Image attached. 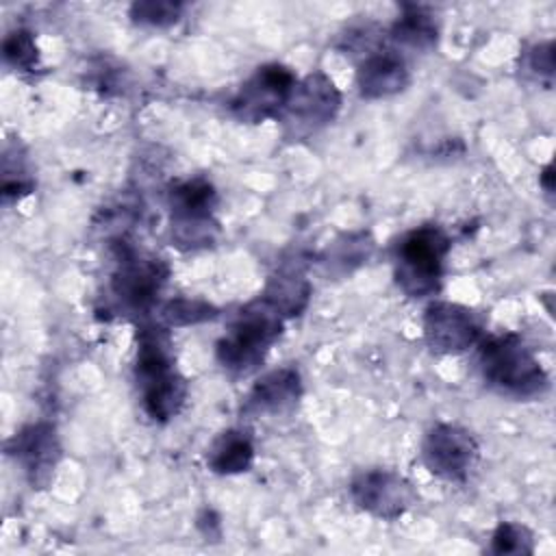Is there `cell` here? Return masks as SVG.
<instances>
[{"instance_id": "1", "label": "cell", "mask_w": 556, "mask_h": 556, "mask_svg": "<svg viewBox=\"0 0 556 556\" xmlns=\"http://www.w3.org/2000/svg\"><path fill=\"white\" fill-rule=\"evenodd\" d=\"M135 378L141 389V406L150 419L163 424L182 410L187 400V380L176 369V356L167 326H141Z\"/></svg>"}, {"instance_id": "2", "label": "cell", "mask_w": 556, "mask_h": 556, "mask_svg": "<svg viewBox=\"0 0 556 556\" xmlns=\"http://www.w3.org/2000/svg\"><path fill=\"white\" fill-rule=\"evenodd\" d=\"M478 348L482 376L497 393L513 400H534L547 391L549 378L519 334H489L480 339Z\"/></svg>"}, {"instance_id": "3", "label": "cell", "mask_w": 556, "mask_h": 556, "mask_svg": "<svg viewBox=\"0 0 556 556\" xmlns=\"http://www.w3.org/2000/svg\"><path fill=\"white\" fill-rule=\"evenodd\" d=\"M282 326L285 317L261 295L248 302L217 341L215 354L219 365L232 376L252 374L282 334Z\"/></svg>"}, {"instance_id": "4", "label": "cell", "mask_w": 556, "mask_h": 556, "mask_svg": "<svg viewBox=\"0 0 556 556\" xmlns=\"http://www.w3.org/2000/svg\"><path fill=\"white\" fill-rule=\"evenodd\" d=\"M452 239L439 224H424L395 243V282L408 298H428L441 289Z\"/></svg>"}, {"instance_id": "5", "label": "cell", "mask_w": 556, "mask_h": 556, "mask_svg": "<svg viewBox=\"0 0 556 556\" xmlns=\"http://www.w3.org/2000/svg\"><path fill=\"white\" fill-rule=\"evenodd\" d=\"M217 191L206 178H191L169 191V237L178 250H202L215 243Z\"/></svg>"}, {"instance_id": "6", "label": "cell", "mask_w": 556, "mask_h": 556, "mask_svg": "<svg viewBox=\"0 0 556 556\" xmlns=\"http://www.w3.org/2000/svg\"><path fill=\"white\" fill-rule=\"evenodd\" d=\"M298 78L282 63H265L237 89L230 100V113L245 124H261L280 117Z\"/></svg>"}, {"instance_id": "7", "label": "cell", "mask_w": 556, "mask_h": 556, "mask_svg": "<svg viewBox=\"0 0 556 556\" xmlns=\"http://www.w3.org/2000/svg\"><path fill=\"white\" fill-rule=\"evenodd\" d=\"M341 109V91L324 72H313L295 83L280 119L293 137H306L330 124Z\"/></svg>"}, {"instance_id": "8", "label": "cell", "mask_w": 556, "mask_h": 556, "mask_svg": "<svg viewBox=\"0 0 556 556\" xmlns=\"http://www.w3.org/2000/svg\"><path fill=\"white\" fill-rule=\"evenodd\" d=\"M480 456L476 437L456 424L432 426L421 443V460L430 473L445 482H465Z\"/></svg>"}, {"instance_id": "9", "label": "cell", "mask_w": 556, "mask_h": 556, "mask_svg": "<svg viewBox=\"0 0 556 556\" xmlns=\"http://www.w3.org/2000/svg\"><path fill=\"white\" fill-rule=\"evenodd\" d=\"M478 313L458 302H432L424 313V339L437 354H463L482 339Z\"/></svg>"}, {"instance_id": "10", "label": "cell", "mask_w": 556, "mask_h": 556, "mask_svg": "<svg viewBox=\"0 0 556 556\" xmlns=\"http://www.w3.org/2000/svg\"><path fill=\"white\" fill-rule=\"evenodd\" d=\"M352 502L384 521H393L410 510L417 502L413 484L391 469H367L350 482Z\"/></svg>"}, {"instance_id": "11", "label": "cell", "mask_w": 556, "mask_h": 556, "mask_svg": "<svg viewBox=\"0 0 556 556\" xmlns=\"http://www.w3.org/2000/svg\"><path fill=\"white\" fill-rule=\"evenodd\" d=\"M7 454L22 467L33 489H46L61 463L63 447L56 428L48 421H37L24 426L7 441Z\"/></svg>"}, {"instance_id": "12", "label": "cell", "mask_w": 556, "mask_h": 556, "mask_svg": "<svg viewBox=\"0 0 556 556\" xmlns=\"http://www.w3.org/2000/svg\"><path fill=\"white\" fill-rule=\"evenodd\" d=\"M167 276L169 267L161 258L124 254L111 278V295L122 311L141 315L152 308Z\"/></svg>"}, {"instance_id": "13", "label": "cell", "mask_w": 556, "mask_h": 556, "mask_svg": "<svg viewBox=\"0 0 556 556\" xmlns=\"http://www.w3.org/2000/svg\"><path fill=\"white\" fill-rule=\"evenodd\" d=\"M410 83L406 61L393 50H374L363 56L356 70V87L363 98L378 100L404 91Z\"/></svg>"}, {"instance_id": "14", "label": "cell", "mask_w": 556, "mask_h": 556, "mask_svg": "<svg viewBox=\"0 0 556 556\" xmlns=\"http://www.w3.org/2000/svg\"><path fill=\"white\" fill-rule=\"evenodd\" d=\"M302 397V378L295 367H278L261 376L250 389L243 413L282 415L295 408Z\"/></svg>"}, {"instance_id": "15", "label": "cell", "mask_w": 556, "mask_h": 556, "mask_svg": "<svg viewBox=\"0 0 556 556\" xmlns=\"http://www.w3.org/2000/svg\"><path fill=\"white\" fill-rule=\"evenodd\" d=\"M254 463V443L250 432L241 428H228L217 434L206 450V465L217 476L243 473Z\"/></svg>"}, {"instance_id": "16", "label": "cell", "mask_w": 556, "mask_h": 556, "mask_svg": "<svg viewBox=\"0 0 556 556\" xmlns=\"http://www.w3.org/2000/svg\"><path fill=\"white\" fill-rule=\"evenodd\" d=\"M261 298L285 319L298 317L311 300V282L298 267H285L269 278Z\"/></svg>"}, {"instance_id": "17", "label": "cell", "mask_w": 556, "mask_h": 556, "mask_svg": "<svg viewBox=\"0 0 556 556\" xmlns=\"http://www.w3.org/2000/svg\"><path fill=\"white\" fill-rule=\"evenodd\" d=\"M391 39L413 50H430L437 46L439 26L434 17L415 4H406L402 15L391 26Z\"/></svg>"}, {"instance_id": "18", "label": "cell", "mask_w": 556, "mask_h": 556, "mask_svg": "<svg viewBox=\"0 0 556 556\" xmlns=\"http://www.w3.org/2000/svg\"><path fill=\"white\" fill-rule=\"evenodd\" d=\"M4 61L20 72H37L39 67V48L35 35L26 28L11 30L2 41Z\"/></svg>"}, {"instance_id": "19", "label": "cell", "mask_w": 556, "mask_h": 556, "mask_svg": "<svg viewBox=\"0 0 556 556\" xmlns=\"http://www.w3.org/2000/svg\"><path fill=\"white\" fill-rule=\"evenodd\" d=\"M491 552L493 554H532L534 552V534L528 526L517 521H502L491 534Z\"/></svg>"}, {"instance_id": "20", "label": "cell", "mask_w": 556, "mask_h": 556, "mask_svg": "<svg viewBox=\"0 0 556 556\" xmlns=\"http://www.w3.org/2000/svg\"><path fill=\"white\" fill-rule=\"evenodd\" d=\"M182 4L180 2H169V0H146V2H135L130 7V17L135 24L143 26H172L180 20Z\"/></svg>"}, {"instance_id": "21", "label": "cell", "mask_w": 556, "mask_h": 556, "mask_svg": "<svg viewBox=\"0 0 556 556\" xmlns=\"http://www.w3.org/2000/svg\"><path fill=\"white\" fill-rule=\"evenodd\" d=\"M217 313L211 304L198 300H172L165 304L161 317L165 326H189L213 319Z\"/></svg>"}, {"instance_id": "22", "label": "cell", "mask_w": 556, "mask_h": 556, "mask_svg": "<svg viewBox=\"0 0 556 556\" xmlns=\"http://www.w3.org/2000/svg\"><path fill=\"white\" fill-rule=\"evenodd\" d=\"M530 67L543 76L554 74V43L545 41L532 48L530 52Z\"/></svg>"}, {"instance_id": "23", "label": "cell", "mask_w": 556, "mask_h": 556, "mask_svg": "<svg viewBox=\"0 0 556 556\" xmlns=\"http://www.w3.org/2000/svg\"><path fill=\"white\" fill-rule=\"evenodd\" d=\"M541 180H543V187H545V191L547 193H552V165H547L545 169H543V174H541Z\"/></svg>"}]
</instances>
